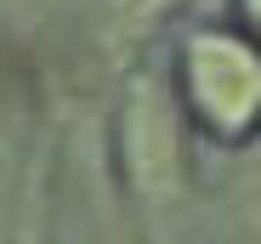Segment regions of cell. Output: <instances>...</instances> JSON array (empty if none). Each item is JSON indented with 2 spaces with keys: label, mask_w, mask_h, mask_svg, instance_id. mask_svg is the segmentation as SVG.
Returning a JSON list of instances; mask_svg holds the SVG:
<instances>
[{
  "label": "cell",
  "mask_w": 261,
  "mask_h": 244,
  "mask_svg": "<svg viewBox=\"0 0 261 244\" xmlns=\"http://www.w3.org/2000/svg\"><path fill=\"white\" fill-rule=\"evenodd\" d=\"M182 86L216 131H244L261 114V57L233 34H199L182 63Z\"/></svg>",
  "instance_id": "1"
},
{
  "label": "cell",
  "mask_w": 261,
  "mask_h": 244,
  "mask_svg": "<svg viewBox=\"0 0 261 244\" xmlns=\"http://www.w3.org/2000/svg\"><path fill=\"white\" fill-rule=\"evenodd\" d=\"M125 153H130V171H137L142 193H170L176 187V125H170L165 102L148 86L125 108Z\"/></svg>",
  "instance_id": "2"
},
{
  "label": "cell",
  "mask_w": 261,
  "mask_h": 244,
  "mask_svg": "<svg viewBox=\"0 0 261 244\" xmlns=\"http://www.w3.org/2000/svg\"><path fill=\"white\" fill-rule=\"evenodd\" d=\"M6 210H12V148L0 131V238H6Z\"/></svg>",
  "instance_id": "3"
},
{
  "label": "cell",
  "mask_w": 261,
  "mask_h": 244,
  "mask_svg": "<svg viewBox=\"0 0 261 244\" xmlns=\"http://www.w3.org/2000/svg\"><path fill=\"white\" fill-rule=\"evenodd\" d=\"M159 0H119V12H130V17H142V12H153Z\"/></svg>",
  "instance_id": "4"
},
{
  "label": "cell",
  "mask_w": 261,
  "mask_h": 244,
  "mask_svg": "<svg viewBox=\"0 0 261 244\" xmlns=\"http://www.w3.org/2000/svg\"><path fill=\"white\" fill-rule=\"evenodd\" d=\"M244 12H250V23H261V0H244Z\"/></svg>",
  "instance_id": "5"
}]
</instances>
